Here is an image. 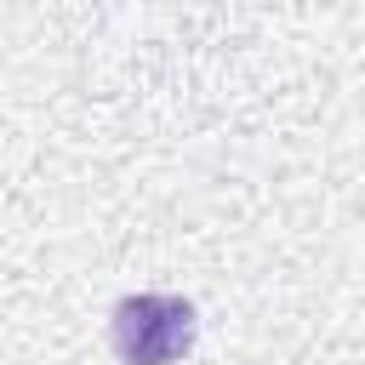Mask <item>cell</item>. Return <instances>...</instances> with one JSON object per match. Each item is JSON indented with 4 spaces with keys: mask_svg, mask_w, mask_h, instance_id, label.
<instances>
[{
    "mask_svg": "<svg viewBox=\"0 0 365 365\" xmlns=\"http://www.w3.org/2000/svg\"><path fill=\"white\" fill-rule=\"evenodd\" d=\"M194 331H200V314L188 297H171V291H137V297H120L114 302V319H108V336H114V354L125 365H171L194 348Z\"/></svg>",
    "mask_w": 365,
    "mask_h": 365,
    "instance_id": "1",
    "label": "cell"
}]
</instances>
